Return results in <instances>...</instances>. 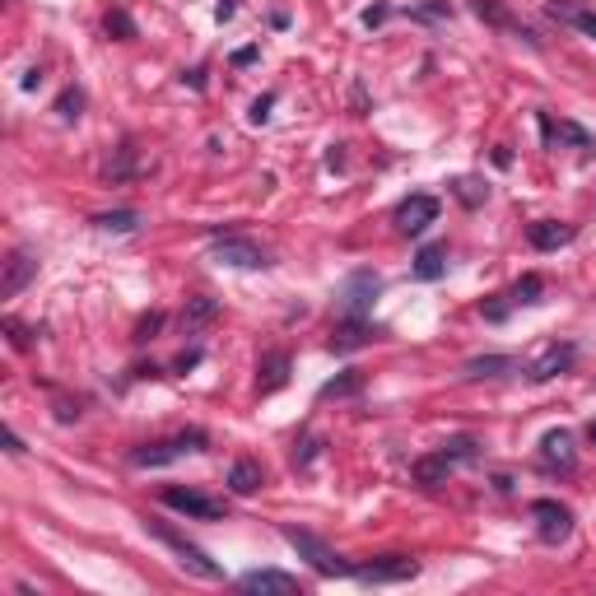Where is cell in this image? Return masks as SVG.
<instances>
[{"label": "cell", "mask_w": 596, "mask_h": 596, "mask_svg": "<svg viewBox=\"0 0 596 596\" xmlns=\"http://www.w3.org/2000/svg\"><path fill=\"white\" fill-rule=\"evenodd\" d=\"M149 527V536H154V541L159 545H168V550H173L177 555V564H182V569L187 573H196V578H205V583H219V578H224V569H219L215 559L205 555L201 545L196 541H187V536H182V531L177 527H168V522H145Z\"/></svg>", "instance_id": "1"}, {"label": "cell", "mask_w": 596, "mask_h": 596, "mask_svg": "<svg viewBox=\"0 0 596 596\" xmlns=\"http://www.w3.org/2000/svg\"><path fill=\"white\" fill-rule=\"evenodd\" d=\"M285 541L294 545L298 555L308 559L312 569L322 573V578H345V573H354V564H345V559L336 555V550H331V545L326 541H317V536H312V531H298V527H285Z\"/></svg>", "instance_id": "2"}, {"label": "cell", "mask_w": 596, "mask_h": 596, "mask_svg": "<svg viewBox=\"0 0 596 596\" xmlns=\"http://www.w3.org/2000/svg\"><path fill=\"white\" fill-rule=\"evenodd\" d=\"M466 457H475V443L471 438H457V443H447L434 457L415 461V480H420V485H443L447 475L457 471V461H466Z\"/></svg>", "instance_id": "3"}, {"label": "cell", "mask_w": 596, "mask_h": 596, "mask_svg": "<svg viewBox=\"0 0 596 596\" xmlns=\"http://www.w3.org/2000/svg\"><path fill=\"white\" fill-rule=\"evenodd\" d=\"M205 447V434H177V438H163V443H145L131 452V466H168V461L187 457V452H201Z\"/></svg>", "instance_id": "4"}, {"label": "cell", "mask_w": 596, "mask_h": 596, "mask_svg": "<svg viewBox=\"0 0 596 596\" xmlns=\"http://www.w3.org/2000/svg\"><path fill=\"white\" fill-rule=\"evenodd\" d=\"M210 257H215L219 266H238V271H261V266H266V252H261L252 238H238V233H229V238H215Z\"/></svg>", "instance_id": "5"}, {"label": "cell", "mask_w": 596, "mask_h": 596, "mask_svg": "<svg viewBox=\"0 0 596 596\" xmlns=\"http://www.w3.org/2000/svg\"><path fill=\"white\" fill-rule=\"evenodd\" d=\"M168 508H177V513L187 517H201V522H215V517H224V503L210 499V494H201V489H182V485H168L159 494Z\"/></svg>", "instance_id": "6"}, {"label": "cell", "mask_w": 596, "mask_h": 596, "mask_svg": "<svg viewBox=\"0 0 596 596\" xmlns=\"http://www.w3.org/2000/svg\"><path fill=\"white\" fill-rule=\"evenodd\" d=\"M420 573V564L415 559H406V555H382V559H373V564H364V569H354V578L359 583H406V578H415Z\"/></svg>", "instance_id": "7"}, {"label": "cell", "mask_w": 596, "mask_h": 596, "mask_svg": "<svg viewBox=\"0 0 596 596\" xmlns=\"http://www.w3.org/2000/svg\"><path fill=\"white\" fill-rule=\"evenodd\" d=\"M531 517H536V531H541V541H564L573 531V513L564 508V503H555V499H536L531 503Z\"/></svg>", "instance_id": "8"}, {"label": "cell", "mask_w": 596, "mask_h": 596, "mask_svg": "<svg viewBox=\"0 0 596 596\" xmlns=\"http://www.w3.org/2000/svg\"><path fill=\"white\" fill-rule=\"evenodd\" d=\"M373 294H378V275L354 271L350 280H345V289H340V308H345V317H364L368 303H373Z\"/></svg>", "instance_id": "9"}, {"label": "cell", "mask_w": 596, "mask_h": 596, "mask_svg": "<svg viewBox=\"0 0 596 596\" xmlns=\"http://www.w3.org/2000/svg\"><path fill=\"white\" fill-rule=\"evenodd\" d=\"M38 275V261H33V252H24V247H14L10 257H5V275H0V298H14L19 289L28 285Z\"/></svg>", "instance_id": "10"}, {"label": "cell", "mask_w": 596, "mask_h": 596, "mask_svg": "<svg viewBox=\"0 0 596 596\" xmlns=\"http://www.w3.org/2000/svg\"><path fill=\"white\" fill-rule=\"evenodd\" d=\"M573 359H578V350H573V345H545V350L531 359L527 378L531 382H550V378H559V373H564Z\"/></svg>", "instance_id": "11"}, {"label": "cell", "mask_w": 596, "mask_h": 596, "mask_svg": "<svg viewBox=\"0 0 596 596\" xmlns=\"http://www.w3.org/2000/svg\"><path fill=\"white\" fill-rule=\"evenodd\" d=\"M434 219H438L434 196H410V201H401V210H396V229L401 233H424Z\"/></svg>", "instance_id": "12"}, {"label": "cell", "mask_w": 596, "mask_h": 596, "mask_svg": "<svg viewBox=\"0 0 596 596\" xmlns=\"http://www.w3.org/2000/svg\"><path fill=\"white\" fill-rule=\"evenodd\" d=\"M238 587L243 592H261V596H294L298 592V578L294 573H280V569H257V573H243L238 578Z\"/></svg>", "instance_id": "13"}, {"label": "cell", "mask_w": 596, "mask_h": 596, "mask_svg": "<svg viewBox=\"0 0 596 596\" xmlns=\"http://www.w3.org/2000/svg\"><path fill=\"white\" fill-rule=\"evenodd\" d=\"M541 461L550 466V471H564V475H569L573 466H578V452H573V434H564V429L545 434V438H541Z\"/></svg>", "instance_id": "14"}, {"label": "cell", "mask_w": 596, "mask_h": 596, "mask_svg": "<svg viewBox=\"0 0 596 596\" xmlns=\"http://www.w3.org/2000/svg\"><path fill=\"white\" fill-rule=\"evenodd\" d=\"M368 340H378V326H368L364 317H345L331 336V350L336 354H350V350H364Z\"/></svg>", "instance_id": "15"}, {"label": "cell", "mask_w": 596, "mask_h": 596, "mask_svg": "<svg viewBox=\"0 0 596 596\" xmlns=\"http://www.w3.org/2000/svg\"><path fill=\"white\" fill-rule=\"evenodd\" d=\"M285 382H289V354L285 350L261 354V364H257V392L271 396V392H280Z\"/></svg>", "instance_id": "16"}, {"label": "cell", "mask_w": 596, "mask_h": 596, "mask_svg": "<svg viewBox=\"0 0 596 596\" xmlns=\"http://www.w3.org/2000/svg\"><path fill=\"white\" fill-rule=\"evenodd\" d=\"M573 224H559V219H536L527 229V238H531V247L536 252H555V247H564V243H573Z\"/></svg>", "instance_id": "17"}, {"label": "cell", "mask_w": 596, "mask_h": 596, "mask_svg": "<svg viewBox=\"0 0 596 596\" xmlns=\"http://www.w3.org/2000/svg\"><path fill=\"white\" fill-rule=\"evenodd\" d=\"M545 10H550V19H559V24H573L578 33L596 38V10H587V5H578V0H550Z\"/></svg>", "instance_id": "18"}, {"label": "cell", "mask_w": 596, "mask_h": 596, "mask_svg": "<svg viewBox=\"0 0 596 596\" xmlns=\"http://www.w3.org/2000/svg\"><path fill=\"white\" fill-rule=\"evenodd\" d=\"M513 368H517L513 354H480V359H471L461 373H466V378H503V373H513Z\"/></svg>", "instance_id": "19"}, {"label": "cell", "mask_w": 596, "mask_h": 596, "mask_svg": "<svg viewBox=\"0 0 596 596\" xmlns=\"http://www.w3.org/2000/svg\"><path fill=\"white\" fill-rule=\"evenodd\" d=\"M261 485H266V475H261L257 461H252V457L233 461V471H229V489H233V494H257Z\"/></svg>", "instance_id": "20"}, {"label": "cell", "mask_w": 596, "mask_h": 596, "mask_svg": "<svg viewBox=\"0 0 596 596\" xmlns=\"http://www.w3.org/2000/svg\"><path fill=\"white\" fill-rule=\"evenodd\" d=\"M447 247H420V257H415V280H438L447 271Z\"/></svg>", "instance_id": "21"}, {"label": "cell", "mask_w": 596, "mask_h": 596, "mask_svg": "<svg viewBox=\"0 0 596 596\" xmlns=\"http://www.w3.org/2000/svg\"><path fill=\"white\" fill-rule=\"evenodd\" d=\"M103 233H136L140 229V210H108V215L94 219Z\"/></svg>", "instance_id": "22"}, {"label": "cell", "mask_w": 596, "mask_h": 596, "mask_svg": "<svg viewBox=\"0 0 596 596\" xmlns=\"http://www.w3.org/2000/svg\"><path fill=\"white\" fill-rule=\"evenodd\" d=\"M545 136H559V140H569V145H578V149H592V136H587L583 126H573V122H559V126L545 122Z\"/></svg>", "instance_id": "23"}, {"label": "cell", "mask_w": 596, "mask_h": 596, "mask_svg": "<svg viewBox=\"0 0 596 596\" xmlns=\"http://www.w3.org/2000/svg\"><path fill=\"white\" fill-rule=\"evenodd\" d=\"M103 28H108L117 42H131V38H136V24H131V14H126V10H108Z\"/></svg>", "instance_id": "24"}, {"label": "cell", "mask_w": 596, "mask_h": 596, "mask_svg": "<svg viewBox=\"0 0 596 596\" xmlns=\"http://www.w3.org/2000/svg\"><path fill=\"white\" fill-rule=\"evenodd\" d=\"M475 14H480V19H489V24H499V28H517L513 14L503 10L499 0H475Z\"/></svg>", "instance_id": "25"}, {"label": "cell", "mask_w": 596, "mask_h": 596, "mask_svg": "<svg viewBox=\"0 0 596 596\" xmlns=\"http://www.w3.org/2000/svg\"><path fill=\"white\" fill-rule=\"evenodd\" d=\"M541 275H522V280H517V289H513V298L517 303H541Z\"/></svg>", "instance_id": "26"}, {"label": "cell", "mask_w": 596, "mask_h": 596, "mask_svg": "<svg viewBox=\"0 0 596 596\" xmlns=\"http://www.w3.org/2000/svg\"><path fill=\"white\" fill-rule=\"evenodd\" d=\"M359 387H364V378H359V373H345V378L326 382V387H322V396H354V392H359Z\"/></svg>", "instance_id": "27"}, {"label": "cell", "mask_w": 596, "mask_h": 596, "mask_svg": "<svg viewBox=\"0 0 596 596\" xmlns=\"http://www.w3.org/2000/svg\"><path fill=\"white\" fill-rule=\"evenodd\" d=\"M210 317H215V303H210V298H196L187 308V331H196V326L210 322Z\"/></svg>", "instance_id": "28"}, {"label": "cell", "mask_w": 596, "mask_h": 596, "mask_svg": "<svg viewBox=\"0 0 596 596\" xmlns=\"http://www.w3.org/2000/svg\"><path fill=\"white\" fill-rule=\"evenodd\" d=\"M80 108H84V94H80V89H66V94L56 98V112H61L66 122H70V117H80Z\"/></svg>", "instance_id": "29"}, {"label": "cell", "mask_w": 596, "mask_h": 596, "mask_svg": "<svg viewBox=\"0 0 596 596\" xmlns=\"http://www.w3.org/2000/svg\"><path fill=\"white\" fill-rule=\"evenodd\" d=\"M271 103L275 98H257V103H252V122H266V117H271Z\"/></svg>", "instance_id": "30"}, {"label": "cell", "mask_w": 596, "mask_h": 596, "mask_svg": "<svg viewBox=\"0 0 596 596\" xmlns=\"http://www.w3.org/2000/svg\"><path fill=\"white\" fill-rule=\"evenodd\" d=\"M159 322H163L159 312H154V317H149V322H140V331H136V340H149V336H154V331H159Z\"/></svg>", "instance_id": "31"}, {"label": "cell", "mask_w": 596, "mask_h": 596, "mask_svg": "<svg viewBox=\"0 0 596 596\" xmlns=\"http://www.w3.org/2000/svg\"><path fill=\"white\" fill-rule=\"evenodd\" d=\"M5 331H10V340L19 345V350H28V336H24V326L19 322H5Z\"/></svg>", "instance_id": "32"}, {"label": "cell", "mask_w": 596, "mask_h": 596, "mask_svg": "<svg viewBox=\"0 0 596 596\" xmlns=\"http://www.w3.org/2000/svg\"><path fill=\"white\" fill-rule=\"evenodd\" d=\"M233 10H238L233 0H219V19H233Z\"/></svg>", "instance_id": "33"}, {"label": "cell", "mask_w": 596, "mask_h": 596, "mask_svg": "<svg viewBox=\"0 0 596 596\" xmlns=\"http://www.w3.org/2000/svg\"><path fill=\"white\" fill-rule=\"evenodd\" d=\"M587 438H592V443H596V420H592V429H587Z\"/></svg>", "instance_id": "34"}]
</instances>
